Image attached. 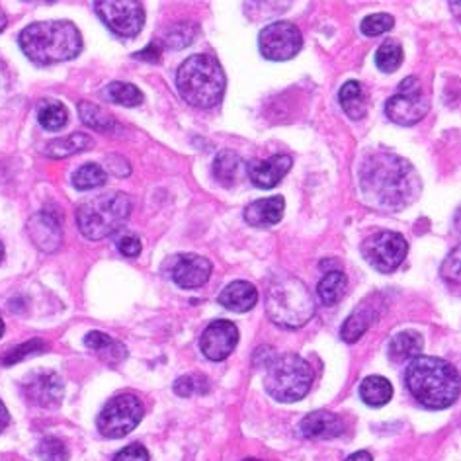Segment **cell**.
<instances>
[{
    "label": "cell",
    "mask_w": 461,
    "mask_h": 461,
    "mask_svg": "<svg viewBox=\"0 0 461 461\" xmlns=\"http://www.w3.org/2000/svg\"><path fill=\"white\" fill-rule=\"evenodd\" d=\"M360 188L367 205L379 212H401L419 200L422 182L417 168L395 153H372L360 167Z\"/></svg>",
    "instance_id": "1"
},
{
    "label": "cell",
    "mask_w": 461,
    "mask_h": 461,
    "mask_svg": "<svg viewBox=\"0 0 461 461\" xmlns=\"http://www.w3.org/2000/svg\"><path fill=\"white\" fill-rule=\"evenodd\" d=\"M18 43L32 63L45 67L75 59L83 50V36L73 22L45 20L22 30Z\"/></svg>",
    "instance_id": "2"
},
{
    "label": "cell",
    "mask_w": 461,
    "mask_h": 461,
    "mask_svg": "<svg viewBox=\"0 0 461 461\" xmlns=\"http://www.w3.org/2000/svg\"><path fill=\"white\" fill-rule=\"evenodd\" d=\"M405 382L411 395L426 409H447L459 397V374L456 367L434 356H417L407 366Z\"/></svg>",
    "instance_id": "3"
},
{
    "label": "cell",
    "mask_w": 461,
    "mask_h": 461,
    "mask_svg": "<svg viewBox=\"0 0 461 461\" xmlns=\"http://www.w3.org/2000/svg\"><path fill=\"white\" fill-rule=\"evenodd\" d=\"M178 95L195 108H213L225 96L227 75L213 55H192L176 73Z\"/></svg>",
    "instance_id": "4"
},
{
    "label": "cell",
    "mask_w": 461,
    "mask_h": 461,
    "mask_svg": "<svg viewBox=\"0 0 461 461\" xmlns=\"http://www.w3.org/2000/svg\"><path fill=\"white\" fill-rule=\"evenodd\" d=\"M267 313L282 329H302L315 315V299L295 276H278L267 292Z\"/></svg>",
    "instance_id": "5"
},
{
    "label": "cell",
    "mask_w": 461,
    "mask_h": 461,
    "mask_svg": "<svg viewBox=\"0 0 461 461\" xmlns=\"http://www.w3.org/2000/svg\"><path fill=\"white\" fill-rule=\"evenodd\" d=\"M133 212L125 192H106L78 205L77 225L88 240H102L120 230Z\"/></svg>",
    "instance_id": "6"
},
{
    "label": "cell",
    "mask_w": 461,
    "mask_h": 461,
    "mask_svg": "<svg viewBox=\"0 0 461 461\" xmlns=\"http://www.w3.org/2000/svg\"><path fill=\"white\" fill-rule=\"evenodd\" d=\"M264 367H267L264 387L270 397L280 402L302 401L313 385V370L297 354H274Z\"/></svg>",
    "instance_id": "7"
},
{
    "label": "cell",
    "mask_w": 461,
    "mask_h": 461,
    "mask_svg": "<svg viewBox=\"0 0 461 461\" xmlns=\"http://www.w3.org/2000/svg\"><path fill=\"white\" fill-rule=\"evenodd\" d=\"M429 110L430 98L419 77L402 78L399 90L385 104L387 118L397 125H402V128H411V125L422 122Z\"/></svg>",
    "instance_id": "8"
},
{
    "label": "cell",
    "mask_w": 461,
    "mask_h": 461,
    "mask_svg": "<svg viewBox=\"0 0 461 461\" xmlns=\"http://www.w3.org/2000/svg\"><path fill=\"white\" fill-rule=\"evenodd\" d=\"M143 402L133 393L112 397L98 414V430L106 438H123L133 432L143 420Z\"/></svg>",
    "instance_id": "9"
},
{
    "label": "cell",
    "mask_w": 461,
    "mask_h": 461,
    "mask_svg": "<svg viewBox=\"0 0 461 461\" xmlns=\"http://www.w3.org/2000/svg\"><path fill=\"white\" fill-rule=\"evenodd\" d=\"M409 243L407 239L395 230H379L367 237L362 245V255L372 268L382 274H391L407 258Z\"/></svg>",
    "instance_id": "10"
},
{
    "label": "cell",
    "mask_w": 461,
    "mask_h": 461,
    "mask_svg": "<svg viewBox=\"0 0 461 461\" xmlns=\"http://www.w3.org/2000/svg\"><path fill=\"white\" fill-rule=\"evenodd\" d=\"M303 36L294 22L280 20L262 28L258 33V50L264 59L287 61L302 51Z\"/></svg>",
    "instance_id": "11"
},
{
    "label": "cell",
    "mask_w": 461,
    "mask_h": 461,
    "mask_svg": "<svg viewBox=\"0 0 461 461\" xmlns=\"http://www.w3.org/2000/svg\"><path fill=\"white\" fill-rule=\"evenodd\" d=\"M96 14L115 36L135 38L145 26V6L133 0H102L95 3Z\"/></svg>",
    "instance_id": "12"
},
{
    "label": "cell",
    "mask_w": 461,
    "mask_h": 461,
    "mask_svg": "<svg viewBox=\"0 0 461 461\" xmlns=\"http://www.w3.org/2000/svg\"><path fill=\"white\" fill-rule=\"evenodd\" d=\"M239 344V329L230 321H213L200 339V348L207 360L223 362L227 360Z\"/></svg>",
    "instance_id": "13"
},
{
    "label": "cell",
    "mask_w": 461,
    "mask_h": 461,
    "mask_svg": "<svg viewBox=\"0 0 461 461\" xmlns=\"http://www.w3.org/2000/svg\"><path fill=\"white\" fill-rule=\"evenodd\" d=\"M212 262L200 255H180L170 270L172 280L182 290H198L212 278Z\"/></svg>",
    "instance_id": "14"
},
{
    "label": "cell",
    "mask_w": 461,
    "mask_h": 461,
    "mask_svg": "<svg viewBox=\"0 0 461 461\" xmlns=\"http://www.w3.org/2000/svg\"><path fill=\"white\" fill-rule=\"evenodd\" d=\"M24 393L33 405L55 407L61 402L65 387L61 377L55 372H38L32 374L28 377V382H24Z\"/></svg>",
    "instance_id": "15"
},
{
    "label": "cell",
    "mask_w": 461,
    "mask_h": 461,
    "mask_svg": "<svg viewBox=\"0 0 461 461\" xmlns=\"http://www.w3.org/2000/svg\"><path fill=\"white\" fill-rule=\"evenodd\" d=\"M294 158L290 155H274L267 160H250L247 172L250 182L262 190L278 186L282 178L292 170Z\"/></svg>",
    "instance_id": "16"
},
{
    "label": "cell",
    "mask_w": 461,
    "mask_h": 461,
    "mask_svg": "<svg viewBox=\"0 0 461 461\" xmlns=\"http://www.w3.org/2000/svg\"><path fill=\"white\" fill-rule=\"evenodd\" d=\"M28 233L40 250L53 252L59 249L63 240V229L61 219L57 213L43 210L33 215L28 221Z\"/></svg>",
    "instance_id": "17"
},
{
    "label": "cell",
    "mask_w": 461,
    "mask_h": 461,
    "mask_svg": "<svg viewBox=\"0 0 461 461\" xmlns=\"http://www.w3.org/2000/svg\"><path fill=\"white\" fill-rule=\"evenodd\" d=\"M299 432L309 440H332L344 432V422L340 417L329 411L309 412L299 424Z\"/></svg>",
    "instance_id": "18"
},
{
    "label": "cell",
    "mask_w": 461,
    "mask_h": 461,
    "mask_svg": "<svg viewBox=\"0 0 461 461\" xmlns=\"http://www.w3.org/2000/svg\"><path fill=\"white\" fill-rule=\"evenodd\" d=\"M285 210L284 195H272V198H262L252 202L245 210V221L250 227H272L282 221Z\"/></svg>",
    "instance_id": "19"
},
{
    "label": "cell",
    "mask_w": 461,
    "mask_h": 461,
    "mask_svg": "<svg viewBox=\"0 0 461 461\" xmlns=\"http://www.w3.org/2000/svg\"><path fill=\"white\" fill-rule=\"evenodd\" d=\"M219 303L235 313H247L258 303V290L250 282L237 280L219 294Z\"/></svg>",
    "instance_id": "20"
},
{
    "label": "cell",
    "mask_w": 461,
    "mask_h": 461,
    "mask_svg": "<svg viewBox=\"0 0 461 461\" xmlns=\"http://www.w3.org/2000/svg\"><path fill=\"white\" fill-rule=\"evenodd\" d=\"M339 102L350 120H362L367 110H370L367 95L358 80H348V83L342 85L339 92Z\"/></svg>",
    "instance_id": "21"
},
{
    "label": "cell",
    "mask_w": 461,
    "mask_h": 461,
    "mask_svg": "<svg viewBox=\"0 0 461 461\" xmlns=\"http://www.w3.org/2000/svg\"><path fill=\"white\" fill-rule=\"evenodd\" d=\"M85 344L86 348L98 354L104 362H110V364H120L122 360H125V356H128V350H125V346L122 342H118L115 339H112L110 334L100 332V330L88 332Z\"/></svg>",
    "instance_id": "22"
},
{
    "label": "cell",
    "mask_w": 461,
    "mask_h": 461,
    "mask_svg": "<svg viewBox=\"0 0 461 461\" xmlns=\"http://www.w3.org/2000/svg\"><path fill=\"white\" fill-rule=\"evenodd\" d=\"M424 346L422 334L414 332V330H402L395 334L389 342V358L393 362H405L417 358Z\"/></svg>",
    "instance_id": "23"
},
{
    "label": "cell",
    "mask_w": 461,
    "mask_h": 461,
    "mask_svg": "<svg viewBox=\"0 0 461 461\" xmlns=\"http://www.w3.org/2000/svg\"><path fill=\"white\" fill-rule=\"evenodd\" d=\"M92 147H95V140H92L90 135L73 133V135L61 137V140L50 141L48 147H45V155L51 158H65V157L88 151V149H92Z\"/></svg>",
    "instance_id": "24"
},
{
    "label": "cell",
    "mask_w": 461,
    "mask_h": 461,
    "mask_svg": "<svg viewBox=\"0 0 461 461\" xmlns=\"http://www.w3.org/2000/svg\"><path fill=\"white\" fill-rule=\"evenodd\" d=\"M374 317H375V313H374L372 305H367V302L364 305H360L348 319L344 321V325L340 329L342 340L348 344L358 342L366 334V330L372 327Z\"/></svg>",
    "instance_id": "25"
},
{
    "label": "cell",
    "mask_w": 461,
    "mask_h": 461,
    "mask_svg": "<svg viewBox=\"0 0 461 461\" xmlns=\"http://www.w3.org/2000/svg\"><path fill=\"white\" fill-rule=\"evenodd\" d=\"M360 397L366 405L384 407L393 397V385L384 375H370L360 385Z\"/></svg>",
    "instance_id": "26"
},
{
    "label": "cell",
    "mask_w": 461,
    "mask_h": 461,
    "mask_svg": "<svg viewBox=\"0 0 461 461\" xmlns=\"http://www.w3.org/2000/svg\"><path fill=\"white\" fill-rule=\"evenodd\" d=\"M346 287H348V280H346V274L342 270H329L325 276H322L319 285H317V294L322 305L332 307L337 305L340 299L346 294Z\"/></svg>",
    "instance_id": "27"
},
{
    "label": "cell",
    "mask_w": 461,
    "mask_h": 461,
    "mask_svg": "<svg viewBox=\"0 0 461 461\" xmlns=\"http://www.w3.org/2000/svg\"><path fill=\"white\" fill-rule=\"evenodd\" d=\"M240 167H243V158L235 151H221L213 160V178L221 184V186H233L239 180Z\"/></svg>",
    "instance_id": "28"
},
{
    "label": "cell",
    "mask_w": 461,
    "mask_h": 461,
    "mask_svg": "<svg viewBox=\"0 0 461 461\" xmlns=\"http://www.w3.org/2000/svg\"><path fill=\"white\" fill-rule=\"evenodd\" d=\"M38 120L43 130L59 131L68 122V112L59 100H41L38 106Z\"/></svg>",
    "instance_id": "29"
},
{
    "label": "cell",
    "mask_w": 461,
    "mask_h": 461,
    "mask_svg": "<svg viewBox=\"0 0 461 461\" xmlns=\"http://www.w3.org/2000/svg\"><path fill=\"white\" fill-rule=\"evenodd\" d=\"M78 113H80V120H83L92 130H98L104 133L118 130V122H115L108 112H104L100 106H96V104L80 102Z\"/></svg>",
    "instance_id": "30"
},
{
    "label": "cell",
    "mask_w": 461,
    "mask_h": 461,
    "mask_svg": "<svg viewBox=\"0 0 461 461\" xmlns=\"http://www.w3.org/2000/svg\"><path fill=\"white\" fill-rule=\"evenodd\" d=\"M104 96H106L110 102L120 104V106H125V108L140 106V104L143 102V92L135 85L122 83V80L110 83L106 86V90H104Z\"/></svg>",
    "instance_id": "31"
},
{
    "label": "cell",
    "mask_w": 461,
    "mask_h": 461,
    "mask_svg": "<svg viewBox=\"0 0 461 461\" xmlns=\"http://www.w3.org/2000/svg\"><path fill=\"white\" fill-rule=\"evenodd\" d=\"M195 33H198V26H194L192 22H178L165 32L163 45L168 50H184L195 40Z\"/></svg>",
    "instance_id": "32"
},
{
    "label": "cell",
    "mask_w": 461,
    "mask_h": 461,
    "mask_svg": "<svg viewBox=\"0 0 461 461\" xmlns=\"http://www.w3.org/2000/svg\"><path fill=\"white\" fill-rule=\"evenodd\" d=\"M106 184V170H104L100 165L88 163L80 167L75 175H73V186L77 190H92Z\"/></svg>",
    "instance_id": "33"
},
{
    "label": "cell",
    "mask_w": 461,
    "mask_h": 461,
    "mask_svg": "<svg viewBox=\"0 0 461 461\" xmlns=\"http://www.w3.org/2000/svg\"><path fill=\"white\" fill-rule=\"evenodd\" d=\"M402 59H405V53H402V48L395 40H387L375 53V65L384 73H395Z\"/></svg>",
    "instance_id": "34"
},
{
    "label": "cell",
    "mask_w": 461,
    "mask_h": 461,
    "mask_svg": "<svg viewBox=\"0 0 461 461\" xmlns=\"http://www.w3.org/2000/svg\"><path fill=\"white\" fill-rule=\"evenodd\" d=\"M45 350H48V344H45L40 339H33V340H28L24 344L16 346V348H10L8 352H5L3 358H0V362H3V366L10 367V366H16L22 360L30 358V356H38Z\"/></svg>",
    "instance_id": "35"
},
{
    "label": "cell",
    "mask_w": 461,
    "mask_h": 461,
    "mask_svg": "<svg viewBox=\"0 0 461 461\" xmlns=\"http://www.w3.org/2000/svg\"><path fill=\"white\" fill-rule=\"evenodd\" d=\"M207 391H210V382H207V377L202 374L182 375L175 384V393L184 399L194 397V395H205Z\"/></svg>",
    "instance_id": "36"
},
{
    "label": "cell",
    "mask_w": 461,
    "mask_h": 461,
    "mask_svg": "<svg viewBox=\"0 0 461 461\" xmlns=\"http://www.w3.org/2000/svg\"><path fill=\"white\" fill-rule=\"evenodd\" d=\"M393 26H395L393 16L385 13H377L364 18L362 33L367 38H375V36H382V33H387L389 30H393Z\"/></svg>",
    "instance_id": "37"
},
{
    "label": "cell",
    "mask_w": 461,
    "mask_h": 461,
    "mask_svg": "<svg viewBox=\"0 0 461 461\" xmlns=\"http://www.w3.org/2000/svg\"><path fill=\"white\" fill-rule=\"evenodd\" d=\"M38 454L41 461H68V449L59 438H43Z\"/></svg>",
    "instance_id": "38"
},
{
    "label": "cell",
    "mask_w": 461,
    "mask_h": 461,
    "mask_svg": "<svg viewBox=\"0 0 461 461\" xmlns=\"http://www.w3.org/2000/svg\"><path fill=\"white\" fill-rule=\"evenodd\" d=\"M459 247H456L449 255L446 257L444 264H442V278L452 284V285H457L459 280H461V264H459Z\"/></svg>",
    "instance_id": "39"
},
{
    "label": "cell",
    "mask_w": 461,
    "mask_h": 461,
    "mask_svg": "<svg viewBox=\"0 0 461 461\" xmlns=\"http://www.w3.org/2000/svg\"><path fill=\"white\" fill-rule=\"evenodd\" d=\"M113 461H151V456H149L145 446L131 444V446H125L122 452H118Z\"/></svg>",
    "instance_id": "40"
},
{
    "label": "cell",
    "mask_w": 461,
    "mask_h": 461,
    "mask_svg": "<svg viewBox=\"0 0 461 461\" xmlns=\"http://www.w3.org/2000/svg\"><path fill=\"white\" fill-rule=\"evenodd\" d=\"M118 250L122 252L125 258H137V257L141 255V240H140V237H133V235L122 237L120 243H118Z\"/></svg>",
    "instance_id": "41"
},
{
    "label": "cell",
    "mask_w": 461,
    "mask_h": 461,
    "mask_svg": "<svg viewBox=\"0 0 461 461\" xmlns=\"http://www.w3.org/2000/svg\"><path fill=\"white\" fill-rule=\"evenodd\" d=\"M8 90V73H6V67L0 63V98L6 95Z\"/></svg>",
    "instance_id": "42"
},
{
    "label": "cell",
    "mask_w": 461,
    "mask_h": 461,
    "mask_svg": "<svg viewBox=\"0 0 461 461\" xmlns=\"http://www.w3.org/2000/svg\"><path fill=\"white\" fill-rule=\"evenodd\" d=\"M8 420H10V417H8V411H6V407H5V402L0 401V432H3L6 426H8Z\"/></svg>",
    "instance_id": "43"
},
{
    "label": "cell",
    "mask_w": 461,
    "mask_h": 461,
    "mask_svg": "<svg viewBox=\"0 0 461 461\" xmlns=\"http://www.w3.org/2000/svg\"><path fill=\"white\" fill-rule=\"evenodd\" d=\"M346 461H374V459H372V454H367V452H356V454H352Z\"/></svg>",
    "instance_id": "44"
},
{
    "label": "cell",
    "mask_w": 461,
    "mask_h": 461,
    "mask_svg": "<svg viewBox=\"0 0 461 461\" xmlns=\"http://www.w3.org/2000/svg\"><path fill=\"white\" fill-rule=\"evenodd\" d=\"M6 24H8V20H6V14L3 13V10H0V32H3V30L6 28Z\"/></svg>",
    "instance_id": "45"
},
{
    "label": "cell",
    "mask_w": 461,
    "mask_h": 461,
    "mask_svg": "<svg viewBox=\"0 0 461 461\" xmlns=\"http://www.w3.org/2000/svg\"><path fill=\"white\" fill-rule=\"evenodd\" d=\"M3 334H5V321L0 317V339H3Z\"/></svg>",
    "instance_id": "46"
},
{
    "label": "cell",
    "mask_w": 461,
    "mask_h": 461,
    "mask_svg": "<svg viewBox=\"0 0 461 461\" xmlns=\"http://www.w3.org/2000/svg\"><path fill=\"white\" fill-rule=\"evenodd\" d=\"M3 257H5V245L0 243V262H3Z\"/></svg>",
    "instance_id": "47"
},
{
    "label": "cell",
    "mask_w": 461,
    "mask_h": 461,
    "mask_svg": "<svg viewBox=\"0 0 461 461\" xmlns=\"http://www.w3.org/2000/svg\"><path fill=\"white\" fill-rule=\"evenodd\" d=\"M245 461H264V459H257V457H249V459H245Z\"/></svg>",
    "instance_id": "48"
}]
</instances>
